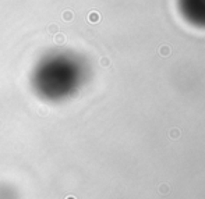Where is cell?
I'll use <instances>...</instances> for the list:
<instances>
[{"mask_svg":"<svg viewBox=\"0 0 205 199\" xmlns=\"http://www.w3.org/2000/svg\"><path fill=\"white\" fill-rule=\"evenodd\" d=\"M159 191L163 192V194H168V192H169V187L166 185V184H162V185H161V188H159Z\"/></svg>","mask_w":205,"mask_h":199,"instance_id":"8","label":"cell"},{"mask_svg":"<svg viewBox=\"0 0 205 199\" xmlns=\"http://www.w3.org/2000/svg\"><path fill=\"white\" fill-rule=\"evenodd\" d=\"M159 53L162 54L163 57H168L169 54H170V47L166 46V45H165V46H161L159 47Z\"/></svg>","mask_w":205,"mask_h":199,"instance_id":"5","label":"cell"},{"mask_svg":"<svg viewBox=\"0 0 205 199\" xmlns=\"http://www.w3.org/2000/svg\"><path fill=\"white\" fill-rule=\"evenodd\" d=\"M53 41H54V43H57V45H63L64 42H66V35L64 34H56L54 36H53Z\"/></svg>","mask_w":205,"mask_h":199,"instance_id":"2","label":"cell"},{"mask_svg":"<svg viewBox=\"0 0 205 199\" xmlns=\"http://www.w3.org/2000/svg\"><path fill=\"white\" fill-rule=\"evenodd\" d=\"M170 136H172V138H174V139H177V138L180 136V131L177 130V128H173V130L170 131Z\"/></svg>","mask_w":205,"mask_h":199,"instance_id":"6","label":"cell"},{"mask_svg":"<svg viewBox=\"0 0 205 199\" xmlns=\"http://www.w3.org/2000/svg\"><path fill=\"white\" fill-rule=\"evenodd\" d=\"M67 199H73V198H67Z\"/></svg>","mask_w":205,"mask_h":199,"instance_id":"9","label":"cell"},{"mask_svg":"<svg viewBox=\"0 0 205 199\" xmlns=\"http://www.w3.org/2000/svg\"><path fill=\"white\" fill-rule=\"evenodd\" d=\"M63 20H64V21H67V22L73 21V20H74V13L71 10H66L63 13Z\"/></svg>","mask_w":205,"mask_h":199,"instance_id":"3","label":"cell"},{"mask_svg":"<svg viewBox=\"0 0 205 199\" xmlns=\"http://www.w3.org/2000/svg\"><path fill=\"white\" fill-rule=\"evenodd\" d=\"M88 21L91 22V24H96V22L100 21V16L98 11H91L90 14H88Z\"/></svg>","mask_w":205,"mask_h":199,"instance_id":"1","label":"cell"},{"mask_svg":"<svg viewBox=\"0 0 205 199\" xmlns=\"http://www.w3.org/2000/svg\"><path fill=\"white\" fill-rule=\"evenodd\" d=\"M47 32L52 34V35H56V34L59 32V25L57 24H54V22L49 24V25H47Z\"/></svg>","mask_w":205,"mask_h":199,"instance_id":"4","label":"cell"},{"mask_svg":"<svg viewBox=\"0 0 205 199\" xmlns=\"http://www.w3.org/2000/svg\"><path fill=\"white\" fill-rule=\"evenodd\" d=\"M109 63H110V61H109V58H108V57H102V58H100V66L106 67V66H109Z\"/></svg>","mask_w":205,"mask_h":199,"instance_id":"7","label":"cell"}]
</instances>
